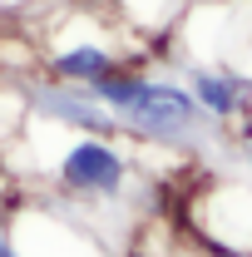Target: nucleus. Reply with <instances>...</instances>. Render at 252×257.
Returning <instances> with one entry per match:
<instances>
[{
	"mask_svg": "<svg viewBox=\"0 0 252 257\" xmlns=\"http://www.w3.org/2000/svg\"><path fill=\"white\" fill-rule=\"evenodd\" d=\"M129 178V163L114 144L104 139H79L69 144L60 159V183L69 193H89V198H119Z\"/></svg>",
	"mask_w": 252,
	"mask_h": 257,
	"instance_id": "obj_1",
	"label": "nucleus"
},
{
	"mask_svg": "<svg viewBox=\"0 0 252 257\" xmlns=\"http://www.w3.org/2000/svg\"><path fill=\"white\" fill-rule=\"evenodd\" d=\"M119 114H124L134 128H144V134H183V128H193L203 119V109L193 104L188 89H178V84H154V79H144L139 94L129 99Z\"/></svg>",
	"mask_w": 252,
	"mask_h": 257,
	"instance_id": "obj_2",
	"label": "nucleus"
},
{
	"mask_svg": "<svg viewBox=\"0 0 252 257\" xmlns=\"http://www.w3.org/2000/svg\"><path fill=\"white\" fill-rule=\"evenodd\" d=\"M188 94H193V104H198L203 114H213V119H232V114L242 109V84H237L232 74H218V69H198Z\"/></svg>",
	"mask_w": 252,
	"mask_h": 257,
	"instance_id": "obj_3",
	"label": "nucleus"
},
{
	"mask_svg": "<svg viewBox=\"0 0 252 257\" xmlns=\"http://www.w3.org/2000/svg\"><path fill=\"white\" fill-rule=\"evenodd\" d=\"M50 69H55V79H64V84H94V79H104L114 69V55L104 45H74V50H60L50 60Z\"/></svg>",
	"mask_w": 252,
	"mask_h": 257,
	"instance_id": "obj_4",
	"label": "nucleus"
},
{
	"mask_svg": "<svg viewBox=\"0 0 252 257\" xmlns=\"http://www.w3.org/2000/svg\"><path fill=\"white\" fill-rule=\"evenodd\" d=\"M0 257H20V252H15V242H10L5 232H0Z\"/></svg>",
	"mask_w": 252,
	"mask_h": 257,
	"instance_id": "obj_5",
	"label": "nucleus"
},
{
	"mask_svg": "<svg viewBox=\"0 0 252 257\" xmlns=\"http://www.w3.org/2000/svg\"><path fill=\"white\" fill-rule=\"evenodd\" d=\"M247 144H252V104H247Z\"/></svg>",
	"mask_w": 252,
	"mask_h": 257,
	"instance_id": "obj_6",
	"label": "nucleus"
},
{
	"mask_svg": "<svg viewBox=\"0 0 252 257\" xmlns=\"http://www.w3.org/2000/svg\"><path fill=\"white\" fill-rule=\"evenodd\" d=\"M247 45H252V25H247Z\"/></svg>",
	"mask_w": 252,
	"mask_h": 257,
	"instance_id": "obj_7",
	"label": "nucleus"
}]
</instances>
